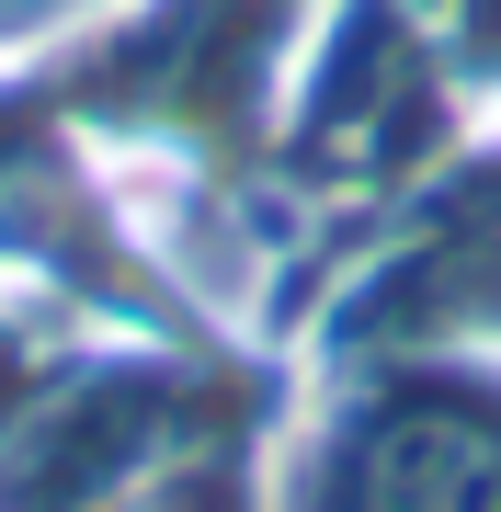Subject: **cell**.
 <instances>
[{
    "mask_svg": "<svg viewBox=\"0 0 501 512\" xmlns=\"http://www.w3.org/2000/svg\"><path fill=\"white\" fill-rule=\"evenodd\" d=\"M274 512H501V353L308 365L274 421Z\"/></svg>",
    "mask_w": 501,
    "mask_h": 512,
    "instance_id": "6da1fadb",
    "label": "cell"
}]
</instances>
